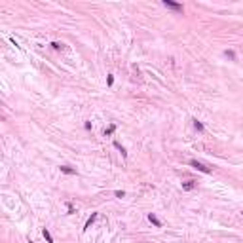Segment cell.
Listing matches in <instances>:
<instances>
[{"label": "cell", "instance_id": "obj_11", "mask_svg": "<svg viewBox=\"0 0 243 243\" xmlns=\"http://www.w3.org/2000/svg\"><path fill=\"white\" fill-rule=\"evenodd\" d=\"M114 131H116V124H112V125L108 127V129H106V131H105V135H106V137H108V135H112Z\"/></svg>", "mask_w": 243, "mask_h": 243}, {"label": "cell", "instance_id": "obj_1", "mask_svg": "<svg viewBox=\"0 0 243 243\" xmlns=\"http://www.w3.org/2000/svg\"><path fill=\"white\" fill-rule=\"evenodd\" d=\"M165 8H169V10H173V12H177V13H182L184 12V8H182V4H178V2H173V0H163L161 2Z\"/></svg>", "mask_w": 243, "mask_h": 243}, {"label": "cell", "instance_id": "obj_9", "mask_svg": "<svg viewBox=\"0 0 243 243\" xmlns=\"http://www.w3.org/2000/svg\"><path fill=\"white\" fill-rule=\"evenodd\" d=\"M224 55L228 57V59H232V61H235V53L232 52V49H226V52H224Z\"/></svg>", "mask_w": 243, "mask_h": 243}, {"label": "cell", "instance_id": "obj_4", "mask_svg": "<svg viewBox=\"0 0 243 243\" xmlns=\"http://www.w3.org/2000/svg\"><path fill=\"white\" fill-rule=\"evenodd\" d=\"M97 220V213H91V217L85 220V226H84V230H88V228H91V224H93Z\"/></svg>", "mask_w": 243, "mask_h": 243}, {"label": "cell", "instance_id": "obj_10", "mask_svg": "<svg viewBox=\"0 0 243 243\" xmlns=\"http://www.w3.org/2000/svg\"><path fill=\"white\" fill-rule=\"evenodd\" d=\"M194 127H196L198 131H203V124H201L199 120H194Z\"/></svg>", "mask_w": 243, "mask_h": 243}, {"label": "cell", "instance_id": "obj_12", "mask_svg": "<svg viewBox=\"0 0 243 243\" xmlns=\"http://www.w3.org/2000/svg\"><path fill=\"white\" fill-rule=\"evenodd\" d=\"M114 196H116V198H124L125 192H124V190H116V192H114Z\"/></svg>", "mask_w": 243, "mask_h": 243}, {"label": "cell", "instance_id": "obj_5", "mask_svg": "<svg viewBox=\"0 0 243 243\" xmlns=\"http://www.w3.org/2000/svg\"><path fill=\"white\" fill-rule=\"evenodd\" d=\"M148 220H150V222H152L154 226H158V228L161 226V220H160L158 217H156V215H154V213H150V215H148Z\"/></svg>", "mask_w": 243, "mask_h": 243}, {"label": "cell", "instance_id": "obj_6", "mask_svg": "<svg viewBox=\"0 0 243 243\" xmlns=\"http://www.w3.org/2000/svg\"><path fill=\"white\" fill-rule=\"evenodd\" d=\"M59 169H61V173H65V175H76V169L68 167V165H61Z\"/></svg>", "mask_w": 243, "mask_h": 243}, {"label": "cell", "instance_id": "obj_7", "mask_svg": "<svg viewBox=\"0 0 243 243\" xmlns=\"http://www.w3.org/2000/svg\"><path fill=\"white\" fill-rule=\"evenodd\" d=\"M114 148H116V150H120V154H122V156H124V158H127V152H125V148H124V146H122V145H120V142H118V141H114Z\"/></svg>", "mask_w": 243, "mask_h": 243}, {"label": "cell", "instance_id": "obj_8", "mask_svg": "<svg viewBox=\"0 0 243 243\" xmlns=\"http://www.w3.org/2000/svg\"><path fill=\"white\" fill-rule=\"evenodd\" d=\"M42 235H44V238H46V241H48V243H53V238H52V234H49V232L46 230V228H44V230H42Z\"/></svg>", "mask_w": 243, "mask_h": 243}, {"label": "cell", "instance_id": "obj_13", "mask_svg": "<svg viewBox=\"0 0 243 243\" xmlns=\"http://www.w3.org/2000/svg\"><path fill=\"white\" fill-rule=\"evenodd\" d=\"M52 48H53V49H61V48H63V44H59V42H53Z\"/></svg>", "mask_w": 243, "mask_h": 243}, {"label": "cell", "instance_id": "obj_15", "mask_svg": "<svg viewBox=\"0 0 243 243\" xmlns=\"http://www.w3.org/2000/svg\"><path fill=\"white\" fill-rule=\"evenodd\" d=\"M67 209H68V215H72V213H74V207H72V203H67Z\"/></svg>", "mask_w": 243, "mask_h": 243}, {"label": "cell", "instance_id": "obj_14", "mask_svg": "<svg viewBox=\"0 0 243 243\" xmlns=\"http://www.w3.org/2000/svg\"><path fill=\"white\" fill-rule=\"evenodd\" d=\"M106 84H108V85L114 84V76H112V74H108V78H106Z\"/></svg>", "mask_w": 243, "mask_h": 243}, {"label": "cell", "instance_id": "obj_3", "mask_svg": "<svg viewBox=\"0 0 243 243\" xmlns=\"http://www.w3.org/2000/svg\"><path fill=\"white\" fill-rule=\"evenodd\" d=\"M196 186H198L196 181H184V182H182V190H186V192H188V190H194Z\"/></svg>", "mask_w": 243, "mask_h": 243}, {"label": "cell", "instance_id": "obj_2", "mask_svg": "<svg viewBox=\"0 0 243 243\" xmlns=\"http://www.w3.org/2000/svg\"><path fill=\"white\" fill-rule=\"evenodd\" d=\"M190 165L194 167V169H198V171H201V173H207V175L211 173V167H207L205 163H201V161H198V160H190Z\"/></svg>", "mask_w": 243, "mask_h": 243}, {"label": "cell", "instance_id": "obj_16", "mask_svg": "<svg viewBox=\"0 0 243 243\" xmlns=\"http://www.w3.org/2000/svg\"><path fill=\"white\" fill-rule=\"evenodd\" d=\"M31 243H34V241H31Z\"/></svg>", "mask_w": 243, "mask_h": 243}]
</instances>
